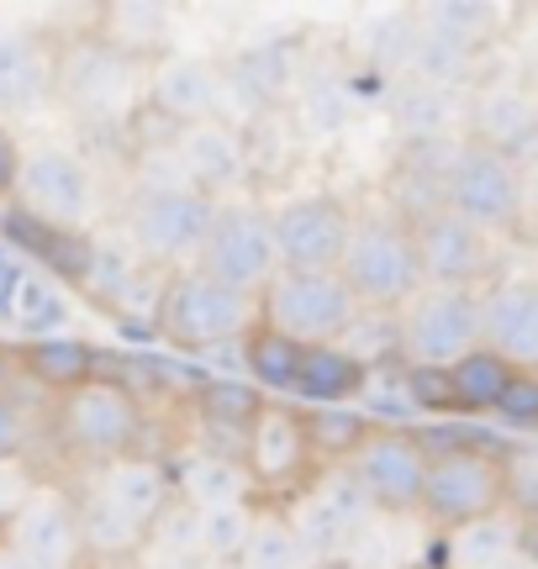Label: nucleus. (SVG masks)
I'll use <instances>...</instances> for the list:
<instances>
[{"label": "nucleus", "instance_id": "6", "mask_svg": "<svg viewBox=\"0 0 538 569\" xmlns=\"http://www.w3.org/2000/svg\"><path fill=\"white\" fill-rule=\"evenodd\" d=\"M396 348L407 353L412 369H449L455 359H465L470 348H480L476 296L470 290H434V284H422L412 301L401 306Z\"/></svg>", "mask_w": 538, "mask_h": 569}, {"label": "nucleus", "instance_id": "31", "mask_svg": "<svg viewBox=\"0 0 538 569\" xmlns=\"http://www.w3.org/2000/svg\"><path fill=\"white\" fill-rule=\"evenodd\" d=\"M311 511H322V517H328L332 528L338 532H349V528H359V522H365V517H370V496H365V490H359V480H353L349 469L338 465L328 475V480H322V486H317V496H311L307 501Z\"/></svg>", "mask_w": 538, "mask_h": 569}, {"label": "nucleus", "instance_id": "9", "mask_svg": "<svg viewBox=\"0 0 538 569\" xmlns=\"http://www.w3.org/2000/svg\"><path fill=\"white\" fill-rule=\"evenodd\" d=\"M343 469L370 496V507L417 511L422 475H428V448L417 443V432H401V427H365V438L343 453Z\"/></svg>", "mask_w": 538, "mask_h": 569}, {"label": "nucleus", "instance_id": "7", "mask_svg": "<svg viewBox=\"0 0 538 569\" xmlns=\"http://www.w3.org/2000/svg\"><path fill=\"white\" fill-rule=\"evenodd\" d=\"M444 211H455L459 222L480 227L486 238L507 232L522 211V174L512 159H501L491 148H459L444 169Z\"/></svg>", "mask_w": 538, "mask_h": 569}, {"label": "nucleus", "instance_id": "37", "mask_svg": "<svg viewBox=\"0 0 538 569\" xmlns=\"http://www.w3.org/2000/svg\"><path fill=\"white\" fill-rule=\"evenodd\" d=\"M365 427L370 422H359V417H343V411H317L307 422V443H328V453H349L359 438H365Z\"/></svg>", "mask_w": 538, "mask_h": 569}, {"label": "nucleus", "instance_id": "38", "mask_svg": "<svg viewBox=\"0 0 538 569\" xmlns=\"http://www.w3.org/2000/svg\"><path fill=\"white\" fill-rule=\"evenodd\" d=\"M207 411L217 417V422L249 427L253 411H259V396H253L243 380H228V386H207Z\"/></svg>", "mask_w": 538, "mask_h": 569}, {"label": "nucleus", "instance_id": "36", "mask_svg": "<svg viewBox=\"0 0 538 569\" xmlns=\"http://www.w3.org/2000/svg\"><path fill=\"white\" fill-rule=\"evenodd\" d=\"M501 501H512L518 511H534L538 501V465H534V448L522 443L512 453H501Z\"/></svg>", "mask_w": 538, "mask_h": 569}, {"label": "nucleus", "instance_id": "16", "mask_svg": "<svg viewBox=\"0 0 538 569\" xmlns=\"http://www.w3.org/2000/svg\"><path fill=\"white\" fill-rule=\"evenodd\" d=\"M6 543L17 549L27 569H69L80 553V528H74V507L59 490H27L6 522Z\"/></svg>", "mask_w": 538, "mask_h": 569}, {"label": "nucleus", "instance_id": "3", "mask_svg": "<svg viewBox=\"0 0 538 569\" xmlns=\"http://www.w3.org/2000/svg\"><path fill=\"white\" fill-rule=\"evenodd\" d=\"M507 507L501 501V459L486 448L455 443L444 453H428V475H422V496L417 511L438 522V528H465L480 517H497Z\"/></svg>", "mask_w": 538, "mask_h": 569}, {"label": "nucleus", "instance_id": "12", "mask_svg": "<svg viewBox=\"0 0 538 569\" xmlns=\"http://www.w3.org/2000/svg\"><path fill=\"white\" fill-rule=\"evenodd\" d=\"M407 238H412L422 284H434V290H470L491 269V238L480 227L459 222L455 211H444V206L422 211L407 227Z\"/></svg>", "mask_w": 538, "mask_h": 569}, {"label": "nucleus", "instance_id": "14", "mask_svg": "<svg viewBox=\"0 0 538 569\" xmlns=\"http://www.w3.org/2000/svg\"><path fill=\"white\" fill-rule=\"evenodd\" d=\"M53 84H59V96L74 106L80 117L111 122V117H122L127 101H132V63L117 59L106 42L80 38L53 63Z\"/></svg>", "mask_w": 538, "mask_h": 569}, {"label": "nucleus", "instance_id": "35", "mask_svg": "<svg viewBox=\"0 0 538 569\" xmlns=\"http://www.w3.org/2000/svg\"><path fill=\"white\" fill-rule=\"evenodd\" d=\"M449 117H455V101L438 90V84H417L407 106H401V127L412 138H444L449 132Z\"/></svg>", "mask_w": 538, "mask_h": 569}, {"label": "nucleus", "instance_id": "23", "mask_svg": "<svg viewBox=\"0 0 538 569\" xmlns=\"http://www.w3.org/2000/svg\"><path fill=\"white\" fill-rule=\"evenodd\" d=\"M169 490H180V507L186 511H222V507H243L249 496V469L228 459V453H190L180 465V480Z\"/></svg>", "mask_w": 538, "mask_h": 569}, {"label": "nucleus", "instance_id": "41", "mask_svg": "<svg viewBox=\"0 0 538 569\" xmlns=\"http://www.w3.org/2000/svg\"><path fill=\"white\" fill-rule=\"evenodd\" d=\"M21 280H27V269L0 248V317H11V306H17V290H21Z\"/></svg>", "mask_w": 538, "mask_h": 569}, {"label": "nucleus", "instance_id": "5", "mask_svg": "<svg viewBox=\"0 0 538 569\" xmlns=\"http://www.w3.org/2000/svg\"><path fill=\"white\" fill-rule=\"evenodd\" d=\"M196 269H201L207 280L238 290V296L265 290L269 274L280 269L275 238H269V217L259 206H217L207 238L196 248Z\"/></svg>", "mask_w": 538, "mask_h": 569}, {"label": "nucleus", "instance_id": "27", "mask_svg": "<svg viewBox=\"0 0 538 569\" xmlns=\"http://www.w3.org/2000/svg\"><path fill=\"white\" fill-rule=\"evenodd\" d=\"M518 549H522V528L507 511L480 517V522H465V528H455V538H449V559H455L459 569H501Z\"/></svg>", "mask_w": 538, "mask_h": 569}, {"label": "nucleus", "instance_id": "28", "mask_svg": "<svg viewBox=\"0 0 538 569\" xmlns=\"http://www.w3.org/2000/svg\"><path fill=\"white\" fill-rule=\"evenodd\" d=\"M249 507H222V511H196V559H211V565L232 569L249 549V532H253Z\"/></svg>", "mask_w": 538, "mask_h": 569}, {"label": "nucleus", "instance_id": "20", "mask_svg": "<svg viewBox=\"0 0 538 569\" xmlns=\"http://www.w3.org/2000/svg\"><path fill=\"white\" fill-rule=\"evenodd\" d=\"M153 106L175 117L180 127L190 122H217V106H222V74L201 59H169L153 69Z\"/></svg>", "mask_w": 538, "mask_h": 569}, {"label": "nucleus", "instance_id": "21", "mask_svg": "<svg viewBox=\"0 0 538 569\" xmlns=\"http://www.w3.org/2000/svg\"><path fill=\"white\" fill-rule=\"evenodd\" d=\"M534 122H538L534 96L518 90V84H497L476 106V148H491V153L518 163V153H528V142H534Z\"/></svg>", "mask_w": 538, "mask_h": 569}, {"label": "nucleus", "instance_id": "39", "mask_svg": "<svg viewBox=\"0 0 538 569\" xmlns=\"http://www.w3.org/2000/svg\"><path fill=\"white\" fill-rule=\"evenodd\" d=\"M491 411H501L507 422H534L538 417V386H534V375H512V386L501 390V401Z\"/></svg>", "mask_w": 538, "mask_h": 569}, {"label": "nucleus", "instance_id": "17", "mask_svg": "<svg viewBox=\"0 0 538 569\" xmlns=\"http://www.w3.org/2000/svg\"><path fill=\"white\" fill-rule=\"evenodd\" d=\"M243 138L232 132L228 122H190L180 127V142H175V174L186 190L196 196H217L228 190L238 174H243Z\"/></svg>", "mask_w": 538, "mask_h": 569}, {"label": "nucleus", "instance_id": "30", "mask_svg": "<svg viewBox=\"0 0 538 569\" xmlns=\"http://www.w3.org/2000/svg\"><path fill=\"white\" fill-rule=\"evenodd\" d=\"M307 565H311L307 543H301V538H296V528H290V522H280V517L253 522L249 549H243V559H238V569H307Z\"/></svg>", "mask_w": 538, "mask_h": 569}, {"label": "nucleus", "instance_id": "25", "mask_svg": "<svg viewBox=\"0 0 538 569\" xmlns=\"http://www.w3.org/2000/svg\"><path fill=\"white\" fill-rule=\"evenodd\" d=\"M53 90V63L42 59L38 38L27 32H0V106L17 111Z\"/></svg>", "mask_w": 538, "mask_h": 569}, {"label": "nucleus", "instance_id": "43", "mask_svg": "<svg viewBox=\"0 0 538 569\" xmlns=\"http://www.w3.org/2000/svg\"><path fill=\"white\" fill-rule=\"evenodd\" d=\"M0 569H27L17 559V549H11V543H6V538H0Z\"/></svg>", "mask_w": 538, "mask_h": 569}, {"label": "nucleus", "instance_id": "1", "mask_svg": "<svg viewBox=\"0 0 538 569\" xmlns=\"http://www.w3.org/2000/svg\"><path fill=\"white\" fill-rule=\"evenodd\" d=\"M259 322L296 348H328L343 343V332L359 322V306L338 269H275L259 290Z\"/></svg>", "mask_w": 538, "mask_h": 569}, {"label": "nucleus", "instance_id": "13", "mask_svg": "<svg viewBox=\"0 0 538 569\" xmlns=\"http://www.w3.org/2000/svg\"><path fill=\"white\" fill-rule=\"evenodd\" d=\"M349 211L332 196H301V201H286L269 217L280 269H338L343 248H349Z\"/></svg>", "mask_w": 538, "mask_h": 569}, {"label": "nucleus", "instance_id": "10", "mask_svg": "<svg viewBox=\"0 0 538 569\" xmlns=\"http://www.w3.org/2000/svg\"><path fill=\"white\" fill-rule=\"evenodd\" d=\"M21 206L48 227H84L96 217V180L84 159H74L69 148H32L21 153L17 190Z\"/></svg>", "mask_w": 538, "mask_h": 569}, {"label": "nucleus", "instance_id": "33", "mask_svg": "<svg viewBox=\"0 0 538 569\" xmlns=\"http://www.w3.org/2000/svg\"><path fill=\"white\" fill-rule=\"evenodd\" d=\"M74 528H80V543H90V549H101V553H127V549H138V538H143L122 511L106 507L101 496H90V501L74 511Z\"/></svg>", "mask_w": 538, "mask_h": 569}, {"label": "nucleus", "instance_id": "26", "mask_svg": "<svg viewBox=\"0 0 538 569\" xmlns=\"http://www.w3.org/2000/svg\"><path fill=\"white\" fill-rule=\"evenodd\" d=\"M512 375L518 369H507L497 353H486V348H470L465 359L444 369V386H449V411H491L501 401V390L512 386Z\"/></svg>", "mask_w": 538, "mask_h": 569}, {"label": "nucleus", "instance_id": "15", "mask_svg": "<svg viewBox=\"0 0 538 569\" xmlns=\"http://www.w3.org/2000/svg\"><path fill=\"white\" fill-rule=\"evenodd\" d=\"M480 348L497 353L507 369L534 375L538 365V290L534 280H501L486 296H476Z\"/></svg>", "mask_w": 538, "mask_h": 569}, {"label": "nucleus", "instance_id": "40", "mask_svg": "<svg viewBox=\"0 0 538 569\" xmlns=\"http://www.w3.org/2000/svg\"><path fill=\"white\" fill-rule=\"evenodd\" d=\"M21 443H27V417H21V407L0 390V465H6V459H17Z\"/></svg>", "mask_w": 538, "mask_h": 569}, {"label": "nucleus", "instance_id": "29", "mask_svg": "<svg viewBox=\"0 0 538 569\" xmlns=\"http://www.w3.org/2000/svg\"><path fill=\"white\" fill-rule=\"evenodd\" d=\"M27 369L38 375L42 386H53L63 396V390H74L90 380V369H96V353L84 343H74V338H38V343L27 348Z\"/></svg>", "mask_w": 538, "mask_h": 569}, {"label": "nucleus", "instance_id": "4", "mask_svg": "<svg viewBox=\"0 0 538 569\" xmlns=\"http://www.w3.org/2000/svg\"><path fill=\"white\" fill-rule=\"evenodd\" d=\"M253 322V301L228 284L207 280L201 269H186L159 296V332L180 348H222L243 338Z\"/></svg>", "mask_w": 538, "mask_h": 569}, {"label": "nucleus", "instance_id": "8", "mask_svg": "<svg viewBox=\"0 0 538 569\" xmlns=\"http://www.w3.org/2000/svg\"><path fill=\"white\" fill-rule=\"evenodd\" d=\"M59 432L74 453L111 465V459L132 453V443L143 438V411H138V401L122 386L90 375L84 386L59 396Z\"/></svg>", "mask_w": 538, "mask_h": 569}, {"label": "nucleus", "instance_id": "2", "mask_svg": "<svg viewBox=\"0 0 538 569\" xmlns=\"http://www.w3.org/2000/svg\"><path fill=\"white\" fill-rule=\"evenodd\" d=\"M338 280L353 296L359 311H396L422 290V269H417L412 238L401 222L370 217V222H353L349 248L338 259Z\"/></svg>", "mask_w": 538, "mask_h": 569}, {"label": "nucleus", "instance_id": "32", "mask_svg": "<svg viewBox=\"0 0 538 569\" xmlns=\"http://www.w3.org/2000/svg\"><path fill=\"white\" fill-rule=\"evenodd\" d=\"M243 359H249V369H253V380H259V386L290 390V386H296V365H301V348L259 327V332H249V343H243Z\"/></svg>", "mask_w": 538, "mask_h": 569}, {"label": "nucleus", "instance_id": "11", "mask_svg": "<svg viewBox=\"0 0 538 569\" xmlns=\"http://www.w3.org/2000/svg\"><path fill=\"white\" fill-rule=\"evenodd\" d=\"M211 211H217V201L196 196L186 184H153L132 201V243L159 264L196 259V248L211 227Z\"/></svg>", "mask_w": 538, "mask_h": 569}, {"label": "nucleus", "instance_id": "19", "mask_svg": "<svg viewBox=\"0 0 538 569\" xmlns=\"http://www.w3.org/2000/svg\"><path fill=\"white\" fill-rule=\"evenodd\" d=\"M101 496L111 511H122L127 522L138 532H148L169 507H175V490H169V475L153 459H138V453H122V459H111L101 475Z\"/></svg>", "mask_w": 538, "mask_h": 569}, {"label": "nucleus", "instance_id": "22", "mask_svg": "<svg viewBox=\"0 0 538 569\" xmlns=\"http://www.w3.org/2000/svg\"><path fill=\"white\" fill-rule=\"evenodd\" d=\"M90 38L106 42V48H111L117 59H127V63L153 59V53H165V42H169V11L165 6H148V0L106 6L101 27H96Z\"/></svg>", "mask_w": 538, "mask_h": 569}, {"label": "nucleus", "instance_id": "42", "mask_svg": "<svg viewBox=\"0 0 538 569\" xmlns=\"http://www.w3.org/2000/svg\"><path fill=\"white\" fill-rule=\"evenodd\" d=\"M17 169H21V148H17V138L0 127V201L17 190Z\"/></svg>", "mask_w": 538, "mask_h": 569}, {"label": "nucleus", "instance_id": "18", "mask_svg": "<svg viewBox=\"0 0 538 569\" xmlns=\"http://www.w3.org/2000/svg\"><path fill=\"white\" fill-rule=\"evenodd\" d=\"M311 459L307 443V417L286 407H259L249 422V475L265 486H280L290 475H301Z\"/></svg>", "mask_w": 538, "mask_h": 569}, {"label": "nucleus", "instance_id": "34", "mask_svg": "<svg viewBox=\"0 0 538 569\" xmlns=\"http://www.w3.org/2000/svg\"><path fill=\"white\" fill-rule=\"evenodd\" d=\"M359 401L370 407V417H391V422L417 417V401H412V390H407V375H401V369H365Z\"/></svg>", "mask_w": 538, "mask_h": 569}, {"label": "nucleus", "instance_id": "24", "mask_svg": "<svg viewBox=\"0 0 538 569\" xmlns=\"http://www.w3.org/2000/svg\"><path fill=\"white\" fill-rule=\"evenodd\" d=\"M359 380H365V365L343 343H328V348H301L290 390H301L307 401H322V407H338V401L359 396Z\"/></svg>", "mask_w": 538, "mask_h": 569}]
</instances>
